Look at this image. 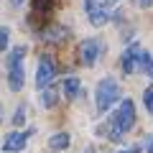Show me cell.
<instances>
[{
    "instance_id": "ba28073f",
    "label": "cell",
    "mask_w": 153,
    "mask_h": 153,
    "mask_svg": "<svg viewBox=\"0 0 153 153\" xmlns=\"http://www.w3.org/2000/svg\"><path fill=\"white\" fill-rule=\"evenodd\" d=\"M100 56H102V44L94 41V38H87V41L82 44V61H84L87 66H92Z\"/></svg>"
},
{
    "instance_id": "7c38bea8",
    "label": "cell",
    "mask_w": 153,
    "mask_h": 153,
    "mask_svg": "<svg viewBox=\"0 0 153 153\" xmlns=\"http://www.w3.org/2000/svg\"><path fill=\"white\" fill-rule=\"evenodd\" d=\"M64 36H66V31H64V28H51V31H46V33H44V38H46V41H61Z\"/></svg>"
},
{
    "instance_id": "2e32d148",
    "label": "cell",
    "mask_w": 153,
    "mask_h": 153,
    "mask_svg": "<svg viewBox=\"0 0 153 153\" xmlns=\"http://www.w3.org/2000/svg\"><path fill=\"white\" fill-rule=\"evenodd\" d=\"M13 123H16V125H23V123H26V105H21V107H18V112H16V117H13Z\"/></svg>"
},
{
    "instance_id": "277c9868",
    "label": "cell",
    "mask_w": 153,
    "mask_h": 153,
    "mask_svg": "<svg viewBox=\"0 0 153 153\" xmlns=\"http://www.w3.org/2000/svg\"><path fill=\"white\" fill-rule=\"evenodd\" d=\"M84 8H87V18L92 26H105L110 18V5L107 0H84Z\"/></svg>"
},
{
    "instance_id": "ffe728a7",
    "label": "cell",
    "mask_w": 153,
    "mask_h": 153,
    "mask_svg": "<svg viewBox=\"0 0 153 153\" xmlns=\"http://www.w3.org/2000/svg\"><path fill=\"white\" fill-rule=\"evenodd\" d=\"M120 153H140V148H130V151H120Z\"/></svg>"
},
{
    "instance_id": "8fae6325",
    "label": "cell",
    "mask_w": 153,
    "mask_h": 153,
    "mask_svg": "<svg viewBox=\"0 0 153 153\" xmlns=\"http://www.w3.org/2000/svg\"><path fill=\"white\" fill-rule=\"evenodd\" d=\"M138 69H140V71H146V74L153 79V56L143 51V56H140V64H138Z\"/></svg>"
},
{
    "instance_id": "6da1fadb",
    "label": "cell",
    "mask_w": 153,
    "mask_h": 153,
    "mask_svg": "<svg viewBox=\"0 0 153 153\" xmlns=\"http://www.w3.org/2000/svg\"><path fill=\"white\" fill-rule=\"evenodd\" d=\"M135 125V105H133V100H123L120 107H117V112L112 115V120H110V135L117 140V138H123L130 128Z\"/></svg>"
},
{
    "instance_id": "ac0fdd59",
    "label": "cell",
    "mask_w": 153,
    "mask_h": 153,
    "mask_svg": "<svg viewBox=\"0 0 153 153\" xmlns=\"http://www.w3.org/2000/svg\"><path fill=\"white\" fill-rule=\"evenodd\" d=\"M151 3H153V0H135V5H140V8H148Z\"/></svg>"
},
{
    "instance_id": "7402d4cb",
    "label": "cell",
    "mask_w": 153,
    "mask_h": 153,
    "mask_svg": "<svg viewBox=\"0 0 153 153\" xmlns=\"http://www.w3.org/2000/svg\"><path fill=\"white\" fill-rule=\"evenodd\" d=\"M0 120H3V107H0Z\"/></svg>"
},
{
    "instance_id": "5bb4252c",
    "label": "cell",
    "mask_w": 153,
    "mask_h": 153,
    "mask_svg": "<svg viewBox=\"0 0 153 153\" xmlns=\"http://www.w3.org/2000/svg\"><path fill=\"white\" fill-rule=\"evenodd\" d=\"M54 102H56V92L46 87V89H44V105H46V107H51Z\"/></svg>"
},
{
    "instance_id": "52a82bcc",
    "label": "cell",
    "mask_w": 153,
    "mask_h": 153,
    "mask_svg": "<svg viewBox=\"0 0 153 153\" xmlns=\"http://www.w3.org/2000/svg\"><path fill=\"white\" fill-rule=\"evenodd\" d=\"M140 56H143V49L138 44H130L125 49V54H123V59H120L123 71H125V74H133V71L138 69V64H140Z\"/></svg>"
},
{
    "instance_id": "9a60e30c",
    "label": "cell",
    "mask_w": 153,
    "mask_h": 153,
    "mask_svg": "<svg viewBox=\"0 0 153 153\" xmlns=\"http://www.w3.org/2000/svg\"><path fill=\"white\" fill-rule=\"evenodd\" d=\"M143 102H146L148 112L153 115V87H151V89H146V94H143Z\"/></svg>"
},
{
    "instance_id": "d6986e66",
    "label": "cell",
    "mask_w": 153,
    "mask_h": 153,
    "mask_svg": "<svg viewBox=\"0 0 153 153\" xmlns=\"http://www.w3.org/2000/svg\"><path fill=\"white\" fill-rule=\"evenodd\" d=\"M148 153H153V135L148 138Z\"/></svg>"
},
{
    "instance_id": "44dd1931",
    "label": "cell",
    "mask_w": 153,
    "mask_h": 153,
    "mask_svg": "<svg viewBox=\"0 0 153 153\" xmlns=\"http://www.w3.org/2000/svg\"><path fill=\"white\" fill-rule=\"evenodd\" d=\"M26 0H10V5H23Z\"/></svg>"
},
{
    "instance_id": "7a4b0ae2",
    "label": "cell",
    "mask_w": 153,
    "mask_h": 153,
    "mask_svg": "<svg viewBox=\"0 0 153 153\" xmlns=\"http://www.w3.org/2000/svg\"><path fill=\"white\" fill-rule=\"evenodd\" d=\"M117 100H120V84L115 79H110V76H105L97 84V89H94V107H97V112H107Z\"/></svg>"
},
{
    "instance_id": "30bf717a",
    "label": "cell",
    "mask_w": 153,
    "mask_h": 153,
    "mask_svg": "<svg viewBox=\"0 0 153 153\" xmlns=\"http://www.w3.org/2000/svg\"><path fill=\"white\" fill-rule=\"evenodd\" d=\"M49 146H51V151H66L69 148V135L66 133H56V135H51Z\"/></svg>"
},
{
    "instance_id": "5b68a950",
    "label": "cell",
    "mask_w": 153,
    "mask_h": 153,
    "mask_svg": "<svg viewBox=\"0 0 153 153\" xmlns=\"http://www.w3.org/2000/svg\"><path fill=\"white\" fill-rule=\"evenodd\" d=\"M56 76V66L51 61V56H41L38 59V69H36V89H46Z\"/></svg>"
},
{
    "instance_id": "3957f363",
    "label": "cell",
    "mask_w": 153,
    "mask_h": 153,
    "mask_svg": "<svg viewBox=\"0 0 153 153\" xmlns=\"http://www.w3.org/2000/svg\"><path fill=\"white\" fill-rule=\"evenodd\" d=\"M23 54H26V46H18L10 54V69H8V84H10L13 92L23 89V82H26V74H23Z\"/></svg>"
},
{
    "instance_id": "e0dca14e",
    "label": "cell",
    "mask_w": 153,
    "mask_h": 153,
    "mask_svg": "<svg viewBox=\"0 0 153 153\" xmlns=\"http://www.w3.org/2000/svg\"><path fill=\"white\" fill-rule=\"evenodd\" d=\"M49 3L51 0H36V8L38 10H49Z\"/></svg>"
},
{
    "instance_id": "9c48e42d",
    "label": "cell",
    "mask_w": 153,
    "mask_h": 153,
    "mask_svg": "<svg viewBox=\"0 0 153 153\" xmlns=\"http://www.w3.org/2000/svg\"><path fill=\"white\" fill-rule=\"evenodd\" d=\"M64 92H66V97H69V100H74L76 94L82 92V84H79V79H76V76L64 79Z\"/></svg>"
},
{
    "instance_id": "4fadbf2b",
    "label": "cell",
    "mask_w": 153,
    "mask_h": 153,
    "mask_svg": "<svg viewBox=\"0 0 153 153\" xmlns=\"http://www.w3.org/2000/svg\"><path fill=\"white\" fill-rule=\"evenodd\" d=\"M8 44H10V31L5 26H0V51H5Z\"/></svg>"
},
{
    "instance_id": "8992f818",
    "label": "cell",
    "mask_w": 153,
    "mask_h": 153,
    "mask_svg": "<svg viewBox=\"0 0 153 153\" xmlns=\"http://www.w3.org/2000/svg\"><path fill=\"white\" fill-rule=\"evenodd\" d=\"M31 133H33V130H26V133L13 130V133H8V135L3 138V151H5V153H18V151H23Z\"/></svg>"
}]
</instances>
